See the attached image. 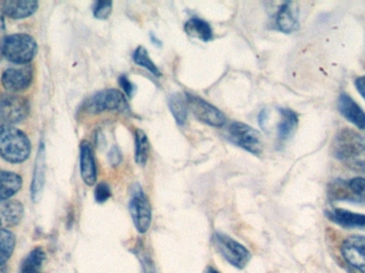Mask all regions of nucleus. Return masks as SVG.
<instances>
[{
	"label": "nucleus",
	"instance_id": "f257e3e1",
	"mask_svg": "<svg viewBox=\"0 0 365 273\" xmlns=\"http://www.w3.org/2000/svg\"><path fill=\"white\" fill-rule=\"evenodd\" d=\"M31 154V143L25 133L12 125H0V157L12 165L25 163Z\"/></svg>",
	"mask_w": 365,
	"mask_h": 273
},
{
	"label": "nucleus",
	"instance_id": "f03ea898",
	"mask_svg": "<svg viewBox=\"0 0 365 273\" xmlns=\"http://www.w3.org/2000/svg\"><path fill=\"white\" fill-rule=\"evenodd\" d=\"M331 152L343 163L358 165L365 156V138L351 128H344L334 136Z\"/></svg>",
	"mask_w": 365,
	"mask_h": 273
},
{
	"label": "nucleus",
	"instance_id": "7ed1b4c3",
	"mask_svg": "<svg viewBox=\"0 0 365 273\" xmlns=\"http://www.w3.org/2000/svg\"><path fill=\"white\" fill-rule=\"evenodd\" d=\"M38 53V44L34 36L27 34H15L6 36L2 56L8 61L19 66H27Z\"/></svg>",
	"mask_w": 365,
	"mask_h": 273
},
{
	"label": "nucleus",
	"instance_id": "20e7f679",
	"mask_svg": "<svg viewBox=\"0 0 365 273\" xmlns=\"http://www.w3.org/2000/svg\"><path fill=\"white\" fill-rule=\"evenodd\" d=\"M30 106L24 96L6 93L0 96V125L21 123L29 115Z\"/></svg>",
	"mask_w": 365,
	"mask_h": 273
},
{
	"label": "nucleus",
	"instance_id": "39448f33",
	"mask_svg": "<svg viewBox=\"0 0 365 273\" xmlns=\"http://www.w3.org/2000/svg\"><path fill=\"white\" fill-rule=\"evenodd\" d=\"M227 138L240 148L251 154L259 155L263 152V141L259 132L240 122H234L227 128Z\"/></svg>",
	"mask_w": 365,
	"mask_h": 273
},
{
	"label": "nucleus",
	"instance_id": "423d86ee",
	"mask_svg": "<svg viewBox=\"0 0 365 273\" xmlns=\"http://www.w3.org/2000/svg\"><path fill=\"white\" fill-rule=\"evenodd\" d=\"M85 109L89 113H101L109 110L120 113L130 111V107L123 94L115 89L98 92L86 103Z\"/></svg>",
	"mask_w": 365,
	"mask_h": 273
},
{
	"label": "nucleus",
	"instance_id": "0eeeda50",
	"mask_svg": "<svg viewBox=\"0 0 365 273\" xmlns=\"http://www.w3.org/2000/svg\"><path fill=\"white\" fill-rule=\"evenodd\" d=\"M217 251L234 267L242 269L251 259V254L242 244L225 234L216 233L212 237Z\"/></svg>",
	"mask_w": 365,
	"mask_h": 273
},
{
	"label": "nucleus",
	"instance_id": "6e6552de",
	"mask_svg": "<svg viewBox=\"0 0 365 273\" xmlns=\"http://www.w3.org/2000/svg\"><path fill=\"white\" fill-rule=\"evenodd\" d=\"M130 212L137 231L140 234L149 231L152 220L151 205L147 195L139 185L133 187L132 199L130 202Z\"/></svg>",
	"mask_w": 365,
	"mask_h": 273
},
{
	"label": "nucleus",
	"instance_id": "1a4fd4ad",
	"mask_svg": "<svg viewBox=\"0 0 365 273\" xmlns=\"http://www.w3.org/2000/svg\"><path fill=\"white\" fill-rule=\"evenodd\" d=\"M187 105L199 121L214 128H222L225 124V115L216 107L195 94L186 93Z\"/></svg>",
	"mask_w": 365,
	"mask_h": 273
},
{
	"label": "nucleus",
	"instance_id": "9d476101",
	"mask_svg": "<svg viewBox=\"0 0 365 273\" xmlns=\"http://www.w3.org/2000/svg\"><path fill=\"white\" fill-rule=\"evenodd\" d=\"M34 81V70L31 66L21 68H10L1 75V85L9 93H17L28 89Z\"/></svg>",
	"mask_w": 365,
	"mask_h": 273
},
{
	"label": "nucleus",
	"instance_id": "9b49d317",
	"mask_svg": "<svg viewBox=\"0 0 365 273\" xmlns=\"http://www.w3.org/2000/svg\"><path fill=\"white\" fill-rule=\"evenodd\" d=\"M345 261L357 269L365 273V237L364 236H349L343 242L341 248Z\"/></svg>",
	"mask_w": 365,
	"mask_h": 273
},
{
	"label": "nucleus",
	"instance_id": "f8f14e48",
	"mask_svg": "<svg viewBox=\"0 0 365 273\" xmlns=\"http://www.w3.org/2000/svg\"><path fill=\"white\" fill-rule=\"evenodd\" d=\"M45 180H46V155H45L44 144L41 143L38 155H36L31 186H30L31 200L34 203H38L41 200V195H42L43 189H44Z\"/></svg>",
	"mask_w": 365,
	"mask_h": 273
},
{
	"label": "nucleus",
	"instance_id": "ddd939ff",
	"mask_svg": "<svg viewBox=\"0 0 365 273\" xmlns=\"http://www.w3.org/2000/svg\"><path fill=\"white\" fill-rule=\"evenodd\" d=\"M338 106L341 115L347 121L351 122V124H354L359 130H365L364 110L356 103V101L351 96L346 93L341 94L339 96Z\"/></svg>",
	"mask_w": 365,
	"mask_h": 273
},
{
	"label": "nucleus",
	"instance_id": "4468645a",
	"mask_svg": "<svg viewBox=\"0 0 365 273\" xmlns=\"http://www.w3.org/2000/svg\"><path fill=\"white\" fill-rule=\"evenodd\" d=\"M38 2L36 0H6L1 4L2 14L12 19H23L36 12Z\"/></svg>",
	"mask_w": 365,
	"mask_h": 273
},
{
	"label": "nucleus",
	"instance_id": "2eb2a0df",
	"mask_svg": "<svg viewBox=\"0 0 365 273\" xmlns=\"http://www.w3.org/2000/svg\"><path fill=\"white\" fill-rule=\"evenodd\" d=\"M25 208L16 200L0 204V229H10L19 225L23 220Z\"/></svg>",
	"mask_w": 365,
	"mask_h": 273
},
{
	"label": "nucleus",
	"instance_id": "dca6fc26",
	"mask_svg": "<svg viewBox=\"0 0 365 273\" xmlns=\"http://www.w3.org/2000/svg\"><path fill=\"white\" fill-rule=\"evenodd\" d=\"M81 178L88 186H93L98 180L96 158L93 150L88 142H83L81 145Z\"/></svg>",
	"mask_w": 365,
	"mask_h": 273
},
{
	"label": "nucleus",
	"instance_id": "f3484780",
	"mask_svg": "<svg viewBox=\"0 0 365 273\" xmlns=\"http://www.w3.org/2000/svg\"><path fill=\"white\" fill-rule=\"evenodd\" d=\"M298 9L292 2H287L279 9L276 23L279 29L284 34H292L299 27Z\"/></svg>",
	"mask_w": 365,
	"mask_h": 273
},
{
	"label": "nucleus",
	"instance_id": "a211bd4d",
	"mask_svg": "<svg viewBox=\"0 0 365 273\" xmlns=\"http://www.w3.org/2000/svg\"><path fill=\"white\" fill-rule=\"evenodd\" d=\"M328 218L332 222L347 227V229L364 230L365 231V215L357 214V212H349V210L336 208L327 212Z\"/></svg>",
	"mask_w": 365,
	"mask_h": 273
},
{
	"label": "nucleus",
	"instance_id": "6ab92c4d",
	"mask_svg": "<svg viewBox=\"0 0 365 273\" xmlns=\"http://www.w3.org/2000/svg\"><path fill=\"white\" fill-rule=\"evenodd\" d=\"M23 180L14 172L0 171V203L8 201L21 190Z\"/></svg>",
	"mask_w": 365,
	"mask_h": 273
},
{
	"label": "nucleus",
	"instance_id": "aec40b11",
	"mask_svg": "<svg viewBox=\"0 0 365 273\" xmlns=\"http://www.w3.org/2000/svg\"><path fill=\"white\" fill-rule=\"evenodd\" d=\"M279 111H280L281 120L278 124V138L281 141H285L293 136L294 133L297 130L299 120H298L297 113L291 109L282 108Z\"/></svg>",
	"mask_w": 365,
	"mask_h": 273
},
{
	"label": "nucleus",
	"instance_id": "412c9836",
	"mask_svg": "<svg viewBox=\"0 0 365 273\" xmlns=\"http://www.w3.org/2000/svg\"><path fill=\"white\" fill-rule=\"evenodd\" d=\"M185 32L188 36L200 38L203 42H208L212 38V30L210 24L206 23L203 19H197V17L189 19L185 24Z\"/></svg>",
	"mask_w": 365,
	"mask_h": 273
},
{
	"label": "nucleus",
	"instance_id": "4be33fe9",
	"mask_svg": "<svg viewBox=\"0 0 365 273\" xmlns=\"http://www.w3.org/2000/svg\"><path fill=\"white\" fill-rule=\"evenodd\" d=\"M46 254L40 247L34 249L24 259L21 264V273H42Z\"/></svg>",
	"mask_w": 365,
	"mask_h": 273
},
{
	"label": "nucleus",
	"instance_id": "5701e85b",
	"mask_svg": "<svg viewBox=\"0 0 365 273\" xmlns=\"http://www.w3.org/2000/svg\"><path fill=\"white\" fill-rule=\"evenodd\" d=\"M16 246V237L12 232L0 229V267H4L12 257Z\"/></svg>",
	"mask_w": 365,
	"mask_h": 273
},
{
	"label": "nucleus",
	"instance_id": "b1692460",
	"mask_svg": "<svg viewBox=\"0 0 365 273\" xmlns=\"http://www.w3.org/2000/svg\"><path fill=\"white\" fill-rule=\"evenodd\" d=\"M169 108L175 117V121L179 125L186 123L187 115H188V105H187L186 96L182 94H173L169 98Z\"/></svg>",
	"mask_w": 365,
	"mask_h": 273
},
{
	"label": "nucleus",
	"instance_id": "393cba45",
	"mask_svg": "<svg viewBox=\"0 0 365 273\" xmlns=\"http://www.w3.org/2000/svg\"><path fill=\"white\" fill-rule=\"evenodd\" d=\"M150 142L147 135L143 130H136V153L135 158L136 163L140 165H145L149 159Z\"/></svg>",
	"mask_w": 365,
	"mask_h": 273
},
{
	"label": "nucleus",
	"instance_id": "a878e982",
	"mask_svg": "<svg viewBox=\"0 0 365 273\" xmlns=\"http://www.w3.org/2000/svg\"><path fill=\"white\" fill-rule=\"evenodd\" d=\"M133 59H134V62L137 66H143L145 70L151 72L154 76L162 77V73L158 70V66L154 64V62L152 61L145 47H138V48L135 51L134 55H133Z\"/></svg>",
	"mask_w": 365,
	"mask_h": 273
},
{
	"label": "nucleus",
	"instance_id": "bb28decb",
	"mask_svg": "<svg viewBox=\"0 0 365 273\" xmlns=\"http://www.w3.org/2000/svg\"><path fill=\"white\" fill-rule=\"evenodd\" d=\"M346 191L359 203L365 204V178L355 177L346 185Z\"/></svg>",
	"mask_w": 365,
	"mask_h": 273
},
{
	"label": "nucleus",
	"instance_id": "cd10ccee",
	"mask_svg": "<svg viewBox=\"0 0 365 273\" xmlns=\"http://www.w3.org/2000/svg\"><path fill=\"white\" fill-rule=\"evenodd\" d=\"M113 12V1H98L93 6V15L98 19H108Z\"/></svg>",
	"mask_w": 365,
	"mask_h": 273
},
{
	"label": "nucleus",
	"instance_id": "c85d7f7f",
	"mask_svg": "<svg viewBox=\"0 0 365 273\" xmlns=\"http://www.w3.org/2000/svg\"><path fill=\"white\" fill-rule=\"evenodd\" d=\"M94 197L98 203L102 204L111 197L110 187L106 182H100L94 191Z\"/></svg>",
	"mask_w": 365,
	"mask_h": 273
},
{
	"label": "nucleus",
	"instance_id": "c756f323",
	"mask_svg": "<svg viewBox=\"0 0 365 273\" xmlns=\"http://www.w3.org/2000/svg\"><path fill=\"white\" fill-rule=\"evenodd\" d=\"M140 252L138 253L139 259H140L141 264H143V270L145 273H156L155 266H154L153 262H152L151 257L148 255L147 251L143 249H139Z\"/></svg>",
	"mask_w": 365,
	"mask_h": 273
},
{
	"label": "nucleus",
	"instance_id": "7c9ffc66",
	"mask_svg": "<svg viewBox=\"0 0 365 273\" xmlns=\"http://www.w3.org/2000/svg\"><path fill=\"white\" fill-rule=\"evenodd\" d=\"M119 83L123 91L125 92L126 96H130V98L134 96L135 92H136V86L132 81H130L128 76H125V75L120 76Z\"/></svg>",
	"mask_w": 365,
	"mask_h": 273
},
{
	"label": "nucleus",
	"instance_id": "2f4dec72",
	"mask_svg": "<svg viewBox=\"0 0 365 273\" xmlns=\"http://www.w3.org/2000/svg\"><path fill=\"white\" fill-rule=\"evenodd\" d=\"M122 152L117 145L113 146L108 153V160L113 167H117L122 163Z\"/></svg>",
	"mask_w": 365,
	"mask_h": 273
},
{
	"label": "nucleus",
	"instance_id": "473e14b6",
	"mask_svg": "<svg viewBox=\"0 0 365 273\" xmlns=\"http://www.w3.org/2000/svg\"><path fill=\"white\" fill-rule=\"evenodd\" d=\"M6 23H4V15L0 11V61L2 57V48H4V41H6Z\"/></svg>",
	"mask_w": 365,
	"mask_h": 273
},
{
	"label": "nucleus",
	"instance_id": "72a5a7b5",
	"mask_svg": "<svg viewBox=\"0 0 365 273\" xmlns=\"http://www.w3.org/2000/svg\"><path fill=\"white\" fill-rule=\"evenodd\" d=\"M356 89L365 101V76L358 77L355 81Z\"/></svg>",
	"mask_w": 365,
	"mask_h": 273
},
{
	"label": "nucleus",
	"instance_id": "f704fd0d",
	"mask_svg": "<svg viewBox=\"0 0 365 273\" xmlns=\"http://www.w3.org/2000/svg\"><path fill=\"white\" fill-rule=\"evenodd\" d=\"M266 121H267V113H266V110H262L259 115V124L263 130H265Z\"/></svg>",
	"mask_w": 365,
	"mask_h": 273
},
{
	"label": "nucleus",
	"instance_id": "c9c22d12",
	"mask_svg": "<svg viewBox=\"0 0 365 273\" xmlns=\"http://www.w3.org/2000/svg\"><path fill=\"white\" fill-rule=\"evenodd\" d=\"M151 40H152V42H153V44L154 45H156V46H162V43H160V41L158 40V38H155V36H154L153 34H151Z\"/></svg>",
	"mask_w": 365,
	"mask_h": 273
},
{
	"label": "nucleus",
	"instance_id": "e433bc0d",
	"mask_svg": "<svg viewBox=\"0 0 365 273\" xmlns=\"http://www.w3.org/2000/svg\"><path fill=\"white\" fill-rule=\"evenodd\" d=\"M206 273H219V272H217V270H215L214 268L210 267V268H208L207 272H206Z\"/></svg>",
	"mask_w": 365,
	"mask_h": 273
}]
</instances>
